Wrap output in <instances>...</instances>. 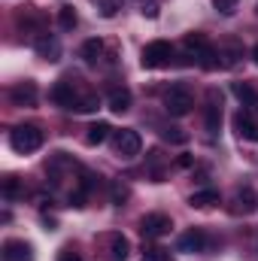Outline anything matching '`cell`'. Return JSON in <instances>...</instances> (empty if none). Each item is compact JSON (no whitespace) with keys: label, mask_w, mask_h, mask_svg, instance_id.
Here are the masks:
<instances>
[{"label":"cell","mask_w":258,"mask_h":261,"mask_svg":"<svg viewBox=\"0 0 258 261\" xmlns=\"http://www.w3.org/2000/svg\"><path fill=\"white\" fill-rule=\"evenodd\" d=\"M9 146L18 152V155H31L43 146V130L37 125H18V128L9 130Z\"/></svg>","instance_id":"cell-1"},{"label":"cell","mask_w":258,"mask_h":261,"mask_svg":"<svg viewBox=\"0 0 258 261\" xmlns=\"http://www.w3.org/2000/svg\"><path fill=\"white\" fill-rule=\"evenodd\" d=\"M173 61V46L167 40H152L143 46V55H140V64L146 70H161Z\"/></svg>","instance_id":"cell-2"},{"label":"cell","mask_w":258,"mask_h":261,"mask_svg":"<svg viewBox=\"0 0 258 261\" xmlns=\"http://www.w3.org/2000/svg\"><path fill=\"white\" fill-rule=\"evenodd\" d=\"M110 143H113V152H116L122 161H131V158H137V155H140V149H143V140H140V134H137L134 128L113 130Z\"/></svg>","instance_id":"cell-3"},{"label":"cell","mask_w":258,"mask_h":261,"mask_svg":"<svg viewBox=\"0 0 258 261\" xmlns=\"http://www.w3.org/2000/svg\"><path fill=\"white\" fill-rule=\"evenodd\" d=\"M192 107H194V97L186 85H170V88L164 91V110H167L170 116L183 119V116L192 113Z\"/></svg>","instance_id":"cell-4"},{"label":"cell","mask_w":258,"mask_h":261,"mask_svg":"<svg viewBox=\"0 0 258 261\" xmlns=\"http://www.w3.org/2000/svg\"><path fill=\"white\" fill-rule=\"evenodd\" d=\"M170 228H173V222H170V216H164V213H149V216L140 219V234H143L146 240L167 237Z\"/></svg>","instance_id":"cell-5"},{"label":"cell","mask_w":258,"mask_h":261,"mask_svg":"<svg viewBox=\"0 0 258 261\" xmlns=\"http://www.w3.org/2000/svg\"><path fill=\"white\" fill-rule=\"evenodd\" d=\"M79 85H76V79H58L55 85H52V100L61 107V110H76V100H79Z\"/></svg>","instance_id":"cell-6"},{"label":"cell","mask_w":258,"mask_h":261,"mask_svg":"<svg viewBox=\"0 0 258 261\" xmlns=\"http://www.w3.org/2000/svg\"><path fill=\"white\" fill-rule=\"evenodd\" d=\"M203 125L207 130L216 137L219 128H222V97H219V91H207V103H203Z\"/></svg>","instance_id":"cell-7"},{"label":"cell","mask_w":258,"mask_h":261,"mask_svg":"<svg viewBox=\"0 0 258 261\" xmlns=\"http://www.w3.org/2000/svg\"><path fill=\"white\" fill-rule=\"evenodd\" d=\"M234 130H237L240 140L258 143V116L252 113V110H240V113L234 116Z\"/></svg>","instance_id":"cell-8"},{"label":"cell","mask_w":258,"mask_h":261,"mask_svg":"<svg viewBox=\"0 0 258 261\" xmlns=\"http://www.w3.org/2000/svg\"><path fill=\"white\" fill-rule=\"evenodd\" d=\"M183 46H186V52H189V58H194L197 64L213 52V43L207 40V34H200V31H194V34H186V40H183Z\"/></svg>","instance_id":"cell-9"},{"label":"cell","mask_w":258,"mask_h":261,"mask_svg":"<svg viewBox=\"0 0 258 261\" xmlns=\"http://www.w3.org/2000/svg\"><path fill=\"white\" fill-rule=\"evenodd\" d=\"M207 234L200 231V228H189L183 237H179V252H186V255H197V252H207Z\"/></svg>","instance_id":"cell-10"},{"label":"cell","mask_w":258,"mask_h":261,"mask_svg":"<svg viewBox=\"0 0 258 261\" xmlns=\"http://www.w3.org/2000/svg\"><path fill=\"white\" fill-rule=\"evenodd\" d=\"M9 100H12L15 107H34V103H37V82L24 79V82L12 85V88H9Z\"/></svg>","instance_id":"cell-11"},{"label":"cell","mask_w":258,"mask_h":261,"mask_svg":"<svg viewBox=\"0 0 258 261\" xmlns=\"http://www.w3.org/2000/svg\"><path fill=\"white\" fill-rule=\"evenodd\" d=\"M0 255H3V261H34V246L24 240H6Z\"/></svg>","instance_id":"cell-12"},{"label":"cell","mask_w":258,"mask_h":261,"mask_svg":"<svg viewBox=\"0 0 258 261\" xmlns=\"http://www.w3.org/2000/svg\"><path fill=\"white\" fill-rule=\"evenodd\" d=\"M34 52L46 61H58L61 58V43L52 34H40V37H34Z\"/></svg>","instance_id":"cell-13"},{"label":"cell","mask_w":258,"mask_h":261,"mask_svg":"<svg viewBox=\"0 0 258 261\" xmlns=\"http://www.w3.org/2000/svg\"><path fill=\"white\" fill-rule=\"evenodd\" d=\"M240 58H243V46L237 40H228L225 46H219V67L231 70V67L240 64Z\"/></svg>","instance_id":"cell-14"},{"label":"cell","mask_w":258,"mask_h":261,"mask_svg":"<svg viewBox=\"0 0 258 261\" xmlns=\"http://www.w3.org/2000/svg\"><path fill=\"white\" fill-rule=\"evenodd\" d=\"M79 55H82V61H85V64H97V61L104 58V40H97V37L85 40V43H82V49H79Z\"/></svg>","instance_id":"cell-15"},{"label":"cell","mask_w":258,"mask_h":261,"mask_svg":"<svg viewBox=\"0 0 258 261\" xmlns=\"http://www.w3.org/2000/svg\"><path fill=\"white\" fill-rule=\"evenodd\" d=\"M107 103H110V110H113V113H128V110H131V91L125 88V85L113 88V91H110V97H107Z\"/></svg>","instance_id":"cell-16"},{"label":"cell","mask_w":258,"mask_h":261,"mask_svg":"<svg viewBox=\"0 0 258 261\" xmlns=\"http://www.w3.org/2000/svg\"><path fill=\"white\" fill-rule=\"evenodd\" d=\"M231 91H234V97H237L243 107H258V91L249 85V82H234Z\"/></svg>","instance_id":"cell-17"},{"label":"cell","mask_w":258,"mask_h":261,"mask_svg":"<svg viewBox=\"0 0 258 261\" xmlns=\"http://www.w3.org/2000/svg\"><path fill=\"white\" fill-rule=\"evenodd\" d=\"M113 137V128L107 125V122H94L91 128H88V134H85V143L88 146H100V143H107Z\"/></svg>","instance_id":"cell-18"},{"label":"cell","mask_w":258,"mask_h":261,"mask_svg":"<svg viewBox=\"0 0 258 261\" xmlns=\"http://www.w3.org/2000/svg\"><path fill=\"white\" fill-rule=\"evenodd\" d=\"M189 203H192L194 210L216 206V203H219V192H216V189H200V192H194V195L189 197Z\"/></svg>","instance_id":"cell-19"},{"label":"cell","mask_w":258,"mask_h":261,"mask_svg":"<svg viewBox=\"0 0 258 261\" xmlns=\"http://www.w3.org/2000/svg\"><path fill=\"white\" fill-rule=\"evenodd\" d=\"M234 203H237V206H234L237 213H252V210L258 206V197H255V192L246 186V189H240V192L234 195Z\"/></svg>","instance_id":"cell-20"},{"label":"cell","mask_w":258,"mask_h":261,"mask_svg":"<svg viewBox=\"0 0 258 261\" xmlns=\"http://www.w3.org/2000/svg\"><path fill=\"white\" fill-rule=\"evenodd\" d=\"M128 252H131L128 237H125V234H110V255H113L116 261H125Z\"/></svg>","instance_id":"cell-21"},{"label":"cell","mask_w":258,"mask_h":261,"mask_svg":"<svg viewBox=\"0 0 258 261\" xmlns=\"http://www.w3.org/2000/svg\"><path fill=\"white\" fill-rule=\"evenodd\" d=\"M128 197H131V189L122 182V179H113V182H110V200H113L116 206H122Z\"/></svg>","instance_id":"cell-22"},{"label":"cell","mask_w":258,"mask_h":261,"mask_svg":"<svg viewBox=\"0 0 258 261\" xmlns=\"http://www.w3.org/2000/svg\"><path fill=\"white\" fill-rule=\"evenodd\" d=\"M97 107H100L97 94H88V91H82V94H79V100H76V110H73V113H94Z\"/></svg>","instance_id":"cell-23"},{"label":"cell","mask_w":258,"mask_h":261,"mask_svg":"<svg viewBox=\"0 0 258 261\" xmlns=\"http://www.w3.org/2000/svg\"><path fill=\"white\" fill-rule=\"evenodd\" d=\"M76 21H79V18H76V9H73L70 3H64V6L58 9V24H61L64 31H73V28H76Z\"/></svg>","instance_id":"cell-24"},{"label":"cell","mask_w":258,"mask_h":261,"mask_svg":"<svg viewBox=\"0 0 258 261\" xmlns=\"http://www.w3.org/2000/svg\"><path fill=\"white\" fill-rule=\"evenodd\" d=\"M0 189H3V197H6V200H15V197H18V176L6 173V176L0 179Z\"/></svg>","instance_id":"cell-25"},{"label":"cell","mask_w":258,"mask_h":261,"mask_svg":"<svg viewBox=\"0 0 258 261\" xmlns=\"http://www.w3.org/2000/svg\"><path fill=\"white\" fill-rule=\"evenodd\" d=\"M140 261H167V252H164V249H158V246H146Z\"/></svg>","instance_id":"cell-26"},{"label":"cell","mask_w":258,"mask_h":261,"mask_svg":"<svg viewBox=\"0 0 258 261\" xmlns=\"http://www.w3.org/2000/svg\"><path fill=\"white\" fill-rule=\"evenodd\" d=\"M119 6H122V0H100V6H97V9H100V15H104V18H113Z\"/></svg>","instance_id":"cell-27"},{"label":"cell","mask_w":258,"mask_h":261,"mask_svg":"<svg viewBox=\"0 0 258 261\" xmlns=\"http://www.w3.org/2000/svg\"><path fill=\"white\" fill-rule=\"evenodd\" d=\"M161 137L170 140V143H186V140H189V137L183 134V128H161Z\"/></svg>","instance_id":"cell-28"},{"label":"cell","mask_w":258,"mask_h":261,"mask_svg":"<svg viewBox=\"0 0 258 261\" xmlns=\"http://www.w3.org/2000/svg\"><path fill=\"white\" fill-rule=\"evenodd\" d=\"M140 12H143L146 18H158V0H143V3H140Z\"/></svg>","instance_id":"cell-29"},{"label":"cell","mask_w":258,"mask_h":261,"mask_svg":"<svg viewBox=\"0 0 258 261\" xmlns=\"http://www.w3.org/2000/svg\"><path fill=\"white\" fill-rule=\"evenodd\" d=\"M213 3H216V9H219V12H225V15H228V12H234V6H237V0H213Z\"/></svg>","instance_id":"cell-30"},{"label":"cell","mask_w":258,"mask_h":261,"mask_svg":"<svg viewBox=\"0 0 258 261\" xmlns=\"http://www.w3.org/2000/svg\"><path fill=\"white\" fill-rule=\"evenodd\" d=\"M58 261H85L79 252H73V249H64L61 255H58Z\"/></svg>","instance_id":"cell-31"},{"label":"cell","mask_w":258,"mask_h":261,"mask_svg":"<svg viewBox=\"0 0 258 261\" xmlns=\"http://www.w3.org/2000/svg\"><path fill=\"white\" fill-rule=\"evenodd\" d=\"M252 58H255V64H258V46H255V49H252Z\"/></svg>","instance_id":"cell-32"}]
</instances>
